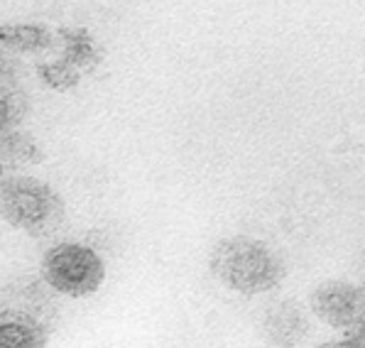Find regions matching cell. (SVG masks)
<instances>
[{
  "mask_svg": "<svg viewBox=\"0 0 365 348\" xmlns=\"http://www.w3.org/2000/svg\"><path fill=\"white\" fill-rule=\"evenodd\" d=\"M209 267L223 287L248 297L272 292L287 277V263L280 250L245 233L221 238L211 248Z\"/></svg>",
  "mask_w": 365,
  "mask_h": 348,
  "instance_id": "cell-1",
  "label": "cell"
},
{
  "mask_svg": "<svg viewBox=\"0 0 365 348\" xmlns=\"http://www.w3.org/2000/svg\"><path fill=\"white\" fill-rule=\"evenodd\" d=\"M0 218L27 236H52L67 221V204L52 184L25 172L3 174Z\"/></svg>",
  "mask_w": 365,
  "mask_h": 348,
  "instance_id": "cell-2",
  "label": "cell"
},
{
  "mask_svg": "<svg viewBox=\"0 0 365 348\" xmlns=\"http://www.w3.org/2000/svg\"><path fill=\"white\" fill-rule=\"evenodd\" d=\"M40 275L49 290L61 297L84 299L101 290L106 282V263L93 248L84 243H56L44 252Z\"/></svg>",
  "mask_w": 365,
  "mask_h": 348,
  "instance_id": "cell-3",
  "label": "cell"
},
{
  "mask_svg": "<svg viewBox=\"0 0 365 348\" xmlns=\"http://www.w3.org/2000/svg\"><path fill=\"white\" fill-rule=\"evenodd\" d=\"M311 311L338 329L348 338H363L365 341V287L343 279H326L311 292Z\"/></svg>",
  "mask_w": 365,
  "mask_h": 348,
  "instance_id": "cell-4",
  "label": "cell"
},
{
  "mask_svg": "<svg viewBox=\"0 0 365 348\" xmlns=\"http://www.w3.org/2000/svg\"><path fill=\"white\" fill-rule=\"evenodd\" d=\"M257 329L267 346L294 348L311 331L309 311L294 299H277L262 309Z\"/></svg>",
  "mask_w": 365,
  "mask_h": 348,
  "instance_id": "cell-5",
  "label": "cell"
},
{
  "mask_svg": "<svg viewBox=\"0 0 365 348\" xmlns=\"http://www.w3.org/2000/svg\"><path fill=\"white\" fill-rule=\"evenodd\" d=\"M47 321L17 306H0V348H47Z\"/></svg>",
  "mask_w": 365,
  "mask_h": 348,
  "instance_id": "cell-6",
  "label": "cell"
},
{
  "mask_svg": "<svg viewBox=\"0 0 365 348\" xmlns=\"http://www.w3.org/2000/svg\"><path fill=\"white\" fill-rule=\"evenodd\" d=\"M40 160H42L40 147H37V142L29 138L27 133L10 130V133L0 135V162H3V167L5 165L25 167V165L40 162Z\"/></svg>",
  "mask_w": 365,
  "mask_h": 348,
  "instance_id": "cell-7",
  "label": "cell"
},
{
  "mask_svg": "<svg viewBox=\"0 0 365 348\" xmlns=\"http://www.w3.org/2000/svg\"><path fill=\"white\" fill-rule=\"evenodd\" d=\"M0 40L20 52H35L49 44V32L35 25H13V27L0 29Z\"/></svg>",
  "mask_w": 365,
  "mask_h": 348,
  "instance_id": "cell-8",
  "label": "cell"
},
{
  "mask_svg": "<svg viewBox=\"0 0 365 348\" xmlns=\"http://www.w3.org/2000/svg\"><path fill=\"white\" fill-rule=\"evenodd\" d=\"M22 115H25V108H22L20 96L0 91V135L17 130V123L22 120Z\"/></svg>",
  "mask_w": 365,
  "mask_h": 348,
  "instance_id": "cell-9",
  "label": "cell"
},
{
  "mask_svg": "<svg viewBox=\"0 0 365 348\" xmlns=\"http://www.w3.org/2000/svg\"><path fill=\"white\" fill-rule=\"evenodd\" d=\"M319 348H365L363 338H341V341H328V343H321Z\"/></svg>",
  "mask_w": 365,
  "mask_h": 348,
  "instance_id": "cell-10",
  "label": "cell"
},
{
  "mask_svg": "<svg viewBox=\"0 0 365 348\" xmlns=\"http://www.w3.org/2000/svg\"><path fill=\"white\" fill-rule=\"evenodd\" d=\"M3 174H5V167H3V162H0V179H3Z\"/></svg>",
  "mask_w": 365,
  "mask_h": 348,
  "instance_id": "cell-11",
  "label": "cell"
}]
</instances>
